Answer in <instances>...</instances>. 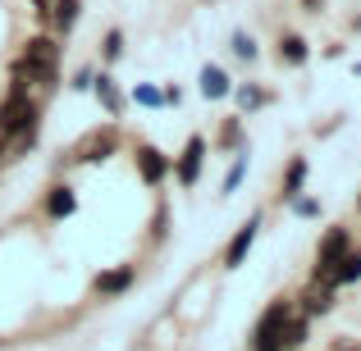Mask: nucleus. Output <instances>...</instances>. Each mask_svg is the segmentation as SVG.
<instances>
[{"label":"nucleus","instance_id":"f257e3e1","mask_svg":"<svg viewBox=\"0 0 361 351\" xmlns=\"http://www.w3.org/2000/svg\"><path fill=\"white\" fill-rule=\"evenodd\" d=\"M55 64H60V46L51 42V37H32V42L23 46V60H18L14 78L18 82H51L55 78Z\"/></svg>","mask_w":361,"mask_h":351},{"label":"nucleus","instance_id":"f03ea898","mask_svg":"<svg viewBox=\"0 0 361 351\" xmlns=\"http://www.w3.org/2000/svg\"><path fill=\"white\" fill-rule=\"evenodd\" d=\"M288 319H293V310L283 306V301H274L261 315V324H256V351H283V328H288Z\"/></svg>","mask_w":361,"mask_h":351},{"label":"nucleus","instance_id":"7ed1b4c3","mask_svg":"<svg viewBox=\"0 0 361 351\" xmlns=\"http://www.w3.org/2000/svg\"><path fill=\"white\" fill-rule=\"evenodd\" d=\"M23 123H37V106L27 101L23 87H14L5 96V106H0V132H14V128H23Z\"/></svg>","mask_w":361,"mask_h":351},{"label":"nucleus","instance_id":"20e7f679","mask_svg":"<svg viewBox=\"0 0 361 351\" xmlns=\"http://www.w3.org/2000/svg\"><path fill=\"white\" fill-rule=\"evenodd\" d=\"M115 146H119V132L106 123V128H92L87 137L73 146V160H106V155H115Z\"/></svg>","mask_w":361,"mask_h":351},{"label":"nucleus","instance_id":"39448f33","mask_svg":"<svg viewBox=\"0 0 361 351\" xmlns=\"http://www.w3.org/2000/svg\"><path fill=\"white\" fill-rule=\"evenodd\" d=\"M348 246H353V242H348V229H329L325 233V242H320V251H316V279H325L329 264H334Z\"/></svg>","mask_w":361,"mask_h":351},{"label":"nucleus","instance_id":"423d86ee","mask_svg":"<svg viewBox=\"0 0 361 351\" xmlns=\"http://www.w3.org/2000/svg\"><path fill=\"white\" fill-rule=\"evenodd\" d=\"M202 160H206V141L202 137H188L183 155H178V183H183V187H192L197 178H202Z\"/></svg>","mask_w":361,"mask_h":351},{"label":"nucleus","instance_id":"0eeeda50","mask_svg":"<svg viewBox=\"0 0 361 351\" xmlns=\"http://www.w3.org/2000/svg\"><path fill=\"white\" fill-rule=\"evenodd\" d=\"M256 229H261V215H252V219H247L243 229L233 233L229 251H224V264H229V269H238V264L247 260V251H252V242H256Z\"/></svg>","mask_w":361,"mask_h":351},{"label":"nucleus","instance_id":"6e6552de","mask_svg":"<svg viewBox=\"0 0 361 351\" xmlns=\"http://www.w3.org/2000/svg\"><path fill=\"white\" fill-rule=\"evenodd\" d=\"M357 279H361V251H353V246H348V251L338 255L334 264H329L325 283H334V288H343V283H357Z\"/></svg>","mask_w":361,"mask_h":351},{"label":"nucleus","instance_id":"1a4fd4ad","mask_svg":"<svg viewBox=\"0 0 361 351\" xmlns=\"http://www.w3.org/2000/svg\"><path fill=\"white\" fill-rule=\"evenodd\" d=\"M329 306H334V283L316 279L307 292H302V315H325Z\"/></svg>","mask_w":361,"mask_h":351},{"label":"nucleus","instance_id":"9d476101","mask_svg":"<svg viewBox=\"0 0 361 351\" xmlns=\"http://www.w3.org/2000/svg\"><path fill=\"white\" fill-rule=\"evenodd\" d=\"M137 169H142V178H147V183H160V178L169 174V160L160 155L156 146H142L137 151Z\"/></svg>","mask_w":361,"mask_h":351},{"label":"nucleus","instance_id":"9b49d317","mask_svg":"<svg viewBox=\"0 0 361 351\" xmlns=\"http://www.w3.org/2000/svg\"><path fill=\"white\" fill-rule=\"evenodd\" d=\"M229 73L220 69V64H206L202 69V96H211V101H220V96H229Z\"/></svg>","mask_w":361,"mask_h":351},{"label":"nucleus","instance_id":"f8f14e48","mask_svg":"<svg viewBox=\"0 0 361 351\" xmlns=\"http://www.w3.org/2000/svg\"><path fill=\"white\" fill-rule=\"evenodd\" d=\"M128 283H133V264H119V269H110V274H101V279H97V292L115 297V292H123Z\"/></svg>","mask_w":361,"mask_h":351},{"label":"nucleus","instance_id":"ddd939ff","mask_svg":"<svg viewBox=\"0 0 361 351\" xmlns=\"http://www.w3.org/2000/svg\"><path fill=\"white\" fill-rule=\"evenodd\" d=\"M78 9H82V0H55L51 5V23L60 27V32H69V27L78 23Z\"/></svg>","mask_w":361,"mask_h":351},{"label":"nucleus","instance_id":"4468645a","mask_svg":"<svg viewBox=\"0 0 361 351\" xmlns=\"http://www.w3.org/2000/svg\"><path fill=\"white\" fill-rule=\"evenodd\" d=\"M279 64H288V69H298V64H307V42L288 32V37L279 42Z\"/></svg>","mask_w":361,"mask_h":351},{"label":"nucleus","instance_id":"2eb2a0df","mask_svg":"<svg viewBox=\"0 0 361 351\" xmlns=\"http://www.w3.org/2000/svg\"><path fill=\"white\" fill-rule=\"evenodd\" d=\"M92 82H97V78H92ZM97 96H101V106H106L110 115H119V110H123V96L115 91V82H110L106 73H101V82H97Z\"/></svg>","mask_w":361,"mask_h":351},{"label":"nucleus","instance_id":"dca6fc26","mask_svg":"<svg viewBox=\"0 0 361 351\" xmlns=\"http://www.w3.org/2000/svg\"><path fill=\"white\" fill-rule=\"evenodd\" d=\"M46 205H51V215H55V219H64V215H73V205H78V201H73V192H69V187H55Z\"/></svg>","mask_w":361,"mask_h":351},{"label":"nucleus","instance_id":"f3484780","mask_svg":"<svg viewBox=\"0 0 361 351\" xmlns=\"http://www.w3.org/2000/svg\"><path fill=\"white\" fill-rule=\"evenodd\" d=\"M302 178H307V160H293L288 178H283V196H298L302 192Z\"/></svg>","mask_w":361,"mask_h":351},{"label":"nucleus","instance_id":"a211bd4d","mask_svg":"<svg viewBox=\"0 0 361 351\" xmlns=\"http://www.w3.org/2000/svg\"><path fill=\"white\" fill-rule=\"evenodd\" d=\"M233 55H238V60H256V42L247 32H238L233 37Z\"/></svg>","mask_w":361,"mask_h":351},{"label":"nucleus","instance_id":"6ab92c4d","mask_svg":"<svg viewBox=\"0 0 361 351\" xmlns=\"http://www.w3.org/2000/svg\"><path fill=\"white\" fill-rule=\"evenodd\" d=\"M133 101H137V106H165V91H156V87H137V91H133Z\"/></svg>","mask_w":361,"mask_h":351},{"label":"nucleus","instance_id":"aec40b11","mask_svg":"<svg viewBox=\"0 0 361 351\" xmlns=\"http://www.w3.org/2000/svg\"><path fill=\"white\" fill-rule=\"evenodd\" d=\"M238 106H243V110H256V106H265V91H256V87H243V91H238Z\"/></svg>","mask_w":361,"mask_h":351},{"label":"nucleus","instance_id":"412c9836","mask_svg":"<svg viewBox=\"0 0 361 351\" xmlns=\"http://www.w3.org/2000/svg\"><path fill=\"white\" fill-rule=\"evenodd\" d=\"M243 174H247V155H238V165L229 169V178H224V192H233V187L243 183Z\"/></svg>","mask_w":361,"mask_h":351},{"label":"nucleus","instance_id":"4be33fe9","mask_svg":"<svg viewBox=\"0 0 361 351\" xmlns=\"http://www.w3.org/2000/svg\"><path fill=\"white\" fill-rule=\"evenodd\" d=\"M123 55V32H110L106 37V60H119Z\"/></svg>","mask_w":361,"mask_h":351},{"label":"nucleus","instance_id":"5701e85b","mask_svg":"<svg viewBox=\"0 0 361 351\" xmlns=\"http://www.w3.org/2000/svg\"><path fill=\"white\" fill-rule=\"evenodd\" d=\"M220 141H224V146H238V123H229V128H224V137H220Z\"/></svg>","mask_w":361,"mask_h":351},{"label":"nucleus","instance_id":"b1692460","mask_svg":"<svg viewBox=\"0 0 361 351\" xmlns=\"http://www.w3.org/2000/svg\"><path fill=\"white\" fill-rule=\"evenodd\" d=\"M338 351H361V347H353V343H338Z\"/></svg>","mask_w":361,"mask_h":351}]
</instances>
